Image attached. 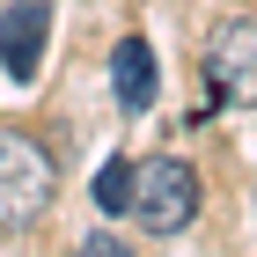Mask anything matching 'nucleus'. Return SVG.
Returning a JSON list of instances; mask_svg holds the SVG:
<instances>
[{"label":"nucleus","instance_id":"0eeeda50","mask_svg":"<svg viewBox=\"0 0 257 257\" xmlns=\"http://www.w3.org/2000/svg\"><path fill=\"white\" fill-rule=\"evenodd\" d=\"M81 257H133V250H125V242H118V235H110V228H96V235L81 242Z\"/></svg>","mask_w":257,"mask_h":257},{"label":"nucleus","instance_id":"f03ea898","mask_svg":"<svg viewBox=\"0 0 257 257\" xmlns=\"http://www.w3.org/2000/svg\"><path fill=\"white\" fill-rule=\"evenodd\" d=\"M59 191V169L30 133H0V228H30V220L52 206Z\"/></svg>","mask_w":257,"mask_h":257},{"label":"nucleus","instance_id":"7ed1b4c3","mask_svg":"<svg viewBox=\"0 0 257 257\" xmlns=\"http://www.w3.org/2000/svg\"><path fill=\"white\" fill-rule=\"evenodd\" d=\"M206 81L220 88V103L257 110V22L250 15L220 22L213 37H206Z\"/></svg>","mask_w":257,"mask_h":257},{"label":"nucleus","instance_id":"39448f33","mask_svg":"<svg viewBox=\"0 0 257 257\" xmlns=\"http://www.w3.org/2000/svg\"><path fill=\"white\" fill-rule=\"evenodd\" d=\"M110 96H118L125 118H140V110L155 103V52H147V37H125L118 52H110Z\"/></svg>","mask_w":257,"mask_h":257},{"label":"nucleus","instance_id":"f257e3e1","mask_svg":"<svg viewBox=\"0 0 257 257\" xmlns=\"http://www.w3.org/2000/svg\"><path fill=\"white\" fill-rule=\"evenodd\" d=\"M125 213L140 220V228H155V235H184L198 220V177L191 162L177 155H155V162H133V206Z\"/></svg>","mask_w":257,"mask_h":257},{"label":"nucleus","instance_id":"20e7f679","mask_svg":"<svg viewBox=\"0 0 257 257\" xmlns=\"http://www.w3.org/2000/svg\"><path fill=\"white\" fill-rule=\"evenodd\" d=\"M44 37H52V8H44V0H15V8L0 15V66L15 81H37Z\"/></svg>","mask_w":257,"mask_h":257},{"label":"nucleus","instance_id":"423d86ee","mask_svg":"<svg viewBox=\"0 0 257 257\" xmlns=\"http://www.w3.org/2000/svg\"><path fill=\"white\" fill-rule=\"evenodd\" d=\"M88 198H96L103 213H125V206H133V162H125V155H110L96 177H88Z\"/></svg>","mask_w":257,"mask_h":257}]
</instances>
